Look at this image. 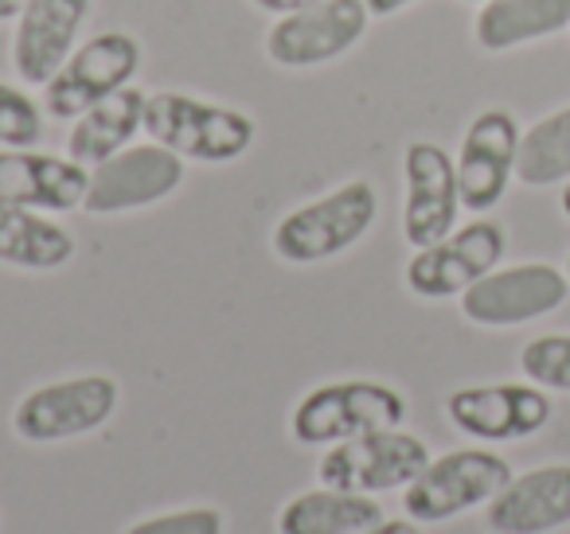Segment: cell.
<instances>
[{
	"label": "cell",
	"instance_id": "cell-1",
	"mask_svg": "<svg viewBox=\"0 0 570 534\" xmlns=\"http://www.w3.org/2000/svg\"><path fill=\"white\" fill-rule=\"evenodd\" d=\"M380 219V196L367 180H348L328 196L294 207L274 227V254L289 266H321L348 254Z\"/></svg>",
	"mask_w": 570,
	"mask_h": 534
},
{
	"label": "cell",
	"instance_id": "cell-2",
	"mask_svg": "<svg viewBox=\"0 0 570 534\" xmlns=\"http://www.w3.org/2000/svg\"><path fill=\"white\" fill-rule=\"evenodd\" d=\"M403 390L375 378H341V383L313 386L289 414V433L305 448H328L341 441L364 437L375 429H395L406 422Z\"/></svg>",
	"mask_w": 570,
	"mask_h": 534
},
{
	"label": "cell",
	"instance_id": "cell-3",
	"mask_svg": "<svg viewBox=\"0 0 570 534\" xmlns=\"http://www.w3.org/2000/svg\"><path fill=\"white\" fill-rule=\"evenodd\" d=\"M145 134L149 141L173 149L176 157L196 165H230L243 152H250L258 126L250 113L215 106L204 98L160 90L145 102Z\"/></svg>",
	"mask_w": 570,
	"mask_h": 534
},
{
	"label": "cell",
	"instance_id": "cell-4",
	"mask_svg": "<svg viewBox=\"0 0 570 534\" xmlns=\"http://www.w3.org/2000/svg\"><path fill=\"white\" fill-rule=\"evenodd\" d=\"M512 479V464L489 448H453L430 456L414 484L403 487V511L414 523H445L473 507H489Z\"/></svg>",
	"mask_w": 570,
	"mask_h": 534
},
{
	"label": "cell",
	"instance_id": "cell-5",
	"mask_svg": "<svg viewBox=\"0 0 570 534\" xmlns=\"http://www.w3.org/2000/svg\"><path fill=\"white\" fill-rule=\"evenodd\" d=\"M121 402V386L110 375H79L28 390L12 409V429L32 445H56L102 429Z\"/></svg>",
	"mask_w": 570,
	"mask_h": 534
},
{
	"label": "cell",
	"instance_id": "cell-6",
	"mask_svg": "<svg viewBox=\"0 0 570 534\" xmlns=\"http://www.w3.org/2000/svg\"><path fill=\"white\" fill-rule=\"evenodd\" d=\"M426 464V441L395 425V429H375L364 433V437L328 445L325 456L317 461V479L325 487H341V492L380 495L414 484Z\"/></svg>",
	"mask_w": 570,
	"mask_h": 534
},
{
	"label": "cell",
	"instance_id": "cell-7",
	"mask_svg": "<svg viewBox=\"0 0 570 534\" xmlns=\"http://www.w3.org/2000/svg\"><path fill=\"white\" fill-rule=\"evenodd\" d=\"M141 67V43L129 32H102L90 36L82 48L71 51L56 79L43 87V110L56 121H75L98 106L102 98L129 87Z\"/></svg>",
	"mask_w": 570,
	"mask_h": 534
},
{
	"label": "cell",
	"instance_id": "cell-8",
	"mask_svg": "<svg viewBox=\"0 0 570 534\" xmlns=\"http://www.w3.org/2000/svg\"><path fill=\"white\" fill-rule=\"evenodd\" d=\"M508 235L500 222L476 219L469 227L445 235L442 243L422 246L406 261V289L422 300H445L461 297L469 285H476L484 274L504 261Z\"/></svg>",
	"mask_w": 570,
	"mask_h": 534
},
{
	"label": "cell",
	"instance_id": "cell-9",
	"mask_svg": "<svg viewBox=\"0 0 570 534\" xmlns=\"http://www.w3.org/2000/svg\"><path fill=\"white\" fill-rule=\"evenodd\" d=\"M367 20L372 12L364 0H317L302 12L277 17L266 36V56L277 67H294V71L333 63L364 40Z\"/></svg>",
	"mask_w": 570,
	"mask_h": 534
},
{
	"label": "cell",
	"instance_id": "cell-10",
	"mask_svg": "<svg viewBox=\"0 0 570 534\" xmlns=\"http://www.w3.org/2000/svg\"><path fill=\"white\" fill-rule=\"evenodd\" d=\"M570 277L547 261H523V266L492 269L476 285L461 293V313L481 328H515V324L539 320L567 300Z\"/></svg>",
	"mask_w": 570,
	"mask_h": 534
},
{
	"label": "cell",
	"instance_id": "cell-11",
	"mask_svg": "<svg viewBox=\"0 0 570 534\" xmlns=\"http://www.w3.org/2000/svg\"><path fill=\"white\" fill-rule=\"evenodd\" d=\"M184 184V157L173 149L149 141V145H129V149L114 152L110 160L90 168V188H87V211L90 215H121V211H141V207L165 204L176 196Z\"/></svg>",
	"mask_w": 570,
	"mask_h": 534
},
{
	"label": "cell",
	"instance_id": "cell-12",
	"mask_svg": "<svg viewBox=\"0 0 570 534\" xmlns=\"http://www.w3.org/2000/svg\"><path fill=\"white\" fill-rule=\"evenodd\" d=\"M403 180H406V204H403V238L422 250V246L442 243L453 235L461 215V188H458V165L453 157L434 141H411L403 152Z\"/></svg>",
	"mask_w": 570,
	"mask_h": 534
},
{
	"label": "cell",
	"instance_id": "cell-13",
	"mask_svg": "<svg viewBox=\"0 0 570 534\" xmlns=\"http://www.w3.org/2000/svg\"><path fill=\"white\" fill-rule=\"evenodd\" d=\"M445 414L465 437L476 441H523L551 422V398L535 383L461 386L445 398Z\"/></svg>",
	"mask_w": 570,
	"mask_h": 534
},
{
	"label": "cell",
	"instance_id": "cell-14",
	"mask_svg": "<svg viewBox=\"0 0 570 534\" xmlns=\"http://www.w3.org/2000/svg\"><path fill=\"white\" fill-rule=\"evenodd\" d=\"M520 126L508 110H484L469 121L458 152V188L465 211H492L515 176Z\"/></svg>",
	"mask_w": 570,
	"mask_h": 534
},
{
	"label": "cell",
	"instance_id": "cell-15",
	"mask_svg": "<svg viewBox=\"0 0 570 534\" xmlns=\"http://www.w3.org/2000/svg\"><path fill=\"white\" fill-rule=\"evenodd\" d=\"M95 0H32L12 32V67L28 87H48L71 59L75 40L87 24Z\"/></svg>",
	"mask_w": 570,
	"mask_h": 534
},
{
	"label": "cell",
	"instance_id": "cell-16",
	"mask_svg": "<svg viewBox=\"0 0 570 534\" xmlns=\"http://www.w3.org/2000/svg\"><path fill=\"white\" fill-rule=\"evenodd\" d=\"M90 168L36 149H0V199L36 211H79L87 204Z\"/></svg>",
	"mask_w": 570,
	"mask_h": 534
},
{
	"label": "cell",
	"instance_id": "cell-17",
	"mask_svg": "<svg viewBox=\"0 0 570 534\" xmlns=\"http://www.w3.org/2000/svg\"><path fill=\"white\" fill-rule=\"evenodd\" d=\"M570 523V464H543L512 476L484 507L492 534H551Z\"/></svg>",
	"mask_w": 570,
	"mask_h": 534
},
{
	"label": "cell",
	"instance_id": "cell-18",
	"mask_svg": "<svg viewBox=\"0 0 570 534\" xmlns=\"http://www.w3.org/2000/svg\"><path fill=\"white\" fill-rule=\"evenodd\" d=\"M75 258V235L59 219L36 207L0 199V266L51 274Z\"/></svg>",
	"mask_w": 570,
	"mask_h": 534
},
{
	"label": "cell",
	"instance_id": "cell-19",
	"mask_svg": "<svg viewBox=\"0 0 570 534\" xmlns=\"http://www.w3.org/2000/svg\"><path fill=\"white\" fill-rule=\"evenodd\" d=\"M145 102H149L145 90L121 87L118 95L90 106L82 118H75L71 134H67V157L79 160L82 168H95L114 152L129 149L134 137L145 129Z\"/></svg>",
	"mask_w": 570,
	"mask_h": 534
},
{
	"label": "cell",
	"instance_id": "cell-20",
	"mask_svg": "<svg viewBox=\"0 0 570 534\" xmlns=\"http://www.w3.org/2000/svg\"><path fill=\"white\" fill-rule=\"evenodd\" d=\"M383 518L372 495L341 492V487H309L285 500L277 511V534H360Z\"/></svg>",
	"mask_w": 570,
	"mask_h": 534
},
{
	"label": "cell",
	"instance_id": "cell-21",
	"mask_svg": "<svg viewBox=\"0 0 570 534\" xmlns=\"http://www.w3.org/2000/svg\"><path fill=\"white\" fill-rule=\"evenodd\" d=\"M562 28H570V0H484L473 36L484 51L500 56V51L559 36Z\"/></svg>",
	"mask_w": 570,
	"mask_h": 534
},
{
	"label": "cell",
	"instance_id": "cell-22",
	"mask_svg": "<svg viewBox=\"0 0 570 534\" xmlns=\"http://www.w3.org/2000/svg\"><path fill=\"white\" fill-rule=\"evenodd\" d=\"M515 180L528 184V188H547V184L570 180V106L547 113L543 121H535L520 137Z\"/></svg>",
	"mask_w": 570,
	"mask_h": 534
},
{
	"label": "cell",
	"instance_id": "cell-23",
	"mask_svg": "<svg viewBox=\"0 0 570 534\" xmlns=\"http://www.w3.org/2000/svg\"><path fill=\"white\" fill-rule=\"evenodd\" d=\"M43 137V110L20 87L0 82V149H36Z\"/></svg>",
	"mask_w": 570,
	"mask_h": 534
},
{
	"label": "cell",
	"instance_id": "cell-24",
	"mask_svg": "<svg viewBox=\"0 0 570 534\" xmlns=\"http://www.w3.org/2000/svg\"><path fill=\"white\" fill-rule=\"evenodd\" d=\"M520 370L543 390H570V336H539L520 352Z\"/></svg>",
	"mask_w": 570,
	"mask_h": 534
},
{
	"label": "cell",
	"instance_id": "cell-25",
	"mask_svg": "<svg viewBox=\"0 0 570 534\" xmlns=\"http://www.w3.org/2000/svg\"><path fill=\"white\" fill-rule=\"evenodd\" d=\"M227 518L219 507H176L160 511V515L137 518L134 526H126V534H223Z\"/></svg>",
	"mask_w": 570,
	"mask_h": 534
},
{
	"label": "cell",
	"instance_id": "cell-26",
	"mask_svg": "<svg viewBox=\"0 0 570 534\" xmlns=\"http://www.w3.org/2000/svg\"><path fill=\"white\" fill-rule=\"evenodd\" d=\"M250 4L262 12H269V17H289V12L309 9V4H317V0H250Z\"/></svg>",
	"mask_w": 570,
	"mask_h": 534
},
{
	"label": "cell",
	"instance_id": "cell-27",
	"mask_svg": "<svg viewBox=\"0 0 570 534\" xmlns=\"http://www.w3.org/2000/svg\"><path fill=\"white\" fill-rule=\"evenodd\" d=\"M360 534H422V526L406 515V518H380V523L367 526V531H360Z\"/></svg>",
	"mask_w": 570,
	"mask_h": 534
},
{
	"label": "cell",
	"instance_id": "cell-28",
	"mask_svg": "<svg viewBox=\"0 0 570 534\" xmlns=\"http://www.w3.org/2000/svg\"><path fill=\"white\" fill-rule=\"evenodd\" d=\"M364 4L372 17H395L399 9H406V4H414V0H364Z\"/></svg>",
	"mask_w": 570,
	"mask_h": 534
},
{
	"label": "cell",
	"instance_id": "cell-29",
	"mask_svg": "<svg viewBox=\"0 0 570 534\" xmlns=\"http://www.w3.org/2000/svg\"><path fill=\"white\" fill-rule=\"evenodd\" d=\"M32 0H0V24H9V20H20V12L28 9Z\"/></svg>",
	"mask_w": 570,
	"mask_h": 534
},
{
	"label": "cell",
	"instance_id": "cell-30",
	"mask_svg": "<svg viewBox=\"0 0 570 534\" xmlns=\"http://www.w3.org/2000/svg\"><path fill=\"white\" fill-rule=\"evenodd\" d=\"M559 204H562V215L570 219V180H567V188H562V199H559Z\"/></svg>",
	"mask_w": 570,
	"mask_h": 534
},
{
	"label": "cell",
	"instance_id": "cell-31",
	"mask_svg": "<svg viewBox=\"0 0 570 534\" xmlns=\"http://www.w3.org/2000/svg\"><path fill=\"white\" fill-rule=\"evenodd\" d=\"M465 4H484V0H465Z\"/></svg>",
	"mask_w": 570,
	"mask_h": 534
},
{
	"label": "cell",
	"instance_id": "cell-32",
	"mask_svg": "<svg viewBox=\"0 0 570 534\" xmlns=\"http://www.w3.org/2000/svg\"><path fill=\"white\" fill-rule=\"evenodd\" d=\"M567 277H570V258H567Z\"/></svg>",
	"mask_w": 570,
	"mask_h": 534
}]
</instances>
